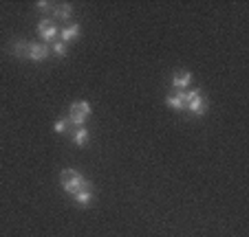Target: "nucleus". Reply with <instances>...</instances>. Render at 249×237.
I'll use <instances>...</instances> for the list:
<instances>
[{"label": "nucleus", "mask_w": 249, "mask_h": 237, "mask_svg": "<svg viewBox=\"0 0 249 237\" xmlns=\"http://www.w3.org/2000/svg\"><path fill=\"white\" fill-rule=\"evenodd\" d=\"M183 112H188L190 116H196V119L207 112V101L198 88L183 93Z\"/></svg>", "instance_id": "f257e3e1"}, {"label": "nucleus", "mask_w": 249, "mask_h": 237, "mask_svg": "<svg viewBox=\"0 0 249 237\" xmlns=\"http://www.w3.org/2000/svg\"><path fill=\"white\" fill-rule=\"evenodd\" d=\"M60 185H62V189H64L69 195H75L77 191L84 189V187H89L90 182L86 180V178L82 176L77 169H62V174H60Z\"/></svg>", "instance_id": "f03ea898"}, {"label": "nucleus", "mask_w": 249, "mask_h": 237, "mask_svg": "<svg viewBox=\"0 0 249 237\" xmlns=\"http://www.w3.org/2000/svg\"><path fill=\"white\" fill-rule=\"evenodd\" d=\"M90 112H93V108H90L89 101H73L69 108V121L71 126L75 127H84L86 121L90 119Z\"/></svg>", "instance_id": "7ed1b4c3"}, {"label": "nucleus", "mask_w": 249, "mask_h": 237, "mask_svg": "<svg viewBox=\"0 0 249 237\" xmlns=\"http://www.w3.org/2000/svg\"><path fill=\"white\" fill-rule=\"evenodd\" d=\"M38 33L44 44H53L57 40V35H60V27H57V22L53 18H42L38 22Z\"/></svg>", "instance_id": "20e7f679"}, {"label": "nucleus", "mask_w": 249, "mask_h": 237, "mask_svg": "<svg viewBox=\"0 0 249 237\" xmlns=\"http://www.w3.org/2000/svg\"><path fill=\"white\" fill-rule=\"evenodd\" d=\"M51 53V48L47 47L44 42H31L29 40V47H27V60L31 62H44Z\"/></svg>", "instance_id": "39448f33"}, {"label": "nucleus", "mask_w": 249, "mask_h": 237, "mask_svg": "<svg viewBox=\"0 0 249 237\" xmlns=\"http://www.w3.org/2000/svg\"><path fill=\"white\" fill-rule=\"evenodd\" d=\"M60 42H64L66 47H69L71 42H75L77 37H80V24H75V22H69V24H64V27L60 29Z\"/></svg>", "instance_id": "423d86ee"}, {"label": "nucleus", "mask_w": 249, "mask_h": 237, "mask_svg": "<svg viewBox=\"0 0 249 237\" xmlns=\"http://www.w3.org/2000/svg\"><path fill=\"white\" fill-rule=\"evenodd\" d=\"M192 84V73L190 70H177L172 75V88L174 90H185Z\"/></svg>", "instance_id": "0eeeda50"}, {"label": "nucleus", "mask_w": 249, "mask_h": 237, "mask_svg": "<svg viewBox=\"0 0 249 237\" xmlns=\"http://www.w3.org/2000/svg\"><path fill=\"white\" fill-rule=\"evenodd\" d=\"M183 93L185 90H170L168 95H165V106L172 108V110L177 112H183Z\"/></svg>", "instance_id": "6e6552de"}, {"label": "nucleus", "mask_w": 249, "mask_h": 237, "mask_svg": "<svg viewBox=\"0 0 249 237\" xmlns=\"http://www.w3.org/2000/svg\"><path fill=\"white\" fill-rule=\"evenodd\" d=\"M71 16H73V7H71L69 2H62V5L53 7V20H55V22H66L69 24Z\"/></svg>", "instance_id": "1a4fd4ad"}, {"label": "nucleus", "mask_w": 249, "mask_h": 237, "mask_svg": "<svg viewBox=\"0 0 249 237\" xmlns=\"http://www.w3.org/2000/svg\"><path fill=\"white\" fill-rule=\"evenodd\" d=\"M93 198H95V193H93V187H84V189H80L75 195H73V200L77 202L80 206H89L90 202H93Z\"/></svg>", "instance_id": "9d476101"}, {"label": "nucleus", "mask_w": 249, "mask_h": 237, "mask_svg": "<svg viewBox=\"0 0 249 237\" xmlns=\"http://www.w3.org/2000/svg\"><path fill=\"white\" fill-rule=\"evenodd\" d=\"M27 47H29V40H14V42L9 44V51L14 57L27 60Z\"/></svg>", "instance_id": "9b49d317"}, {"label": "nucleus", "mask_w": 249, "mask_h": 237, "mask_svg": "<svg viewBox=\"0 0 249 237\" xmlns=\"http://www.w3.org/2000/svg\"><path fill=\"white\" fill-rule=\"evenodd\" d=\"M90 139V132L86 130V127H77L75 132H73V143L77 145V147H84L86 143H89Z\"/></svg>", "instance_id": "f8f14e48"}, {"label": "nucleus", "mask_w": 249, "mask_h": 237, "mask_svg": "<svg viewBox=\"0 0 249 237\" xmlns=\"http://www.w3.org/2000/svg\"><path fill=\"white\" fill-rule=\"evenodd\" d=\"M53 132H57V134H69V132H71L69 116H64V119H57V121L53 123Z\"/></svg>", "instance_id": "ddd939ff"}, {"label": "nucleus", "mask_w": 249, "mask_h": 237, "mask_svg": "<svg viewBox=\"0 0 249 237\" xmlns=\"http://www.w3.org/2000/svg\"><path fill=\"white\" fill-rule=\"evenodd\" d=\"M51 51L55 53L57 57H66V53H69V47H66L64 42H60V40H55V42H53V47H51Z\"/></svg>", "instance_id": "4468645a"}, {"label": "nucleus", "mask_w": 249, "mask_h": 237, "mask_svg": "<svg viewBox=\"0 0 249 237\" xmlns=\"http://www.w3.org/2000/svg\"><path fill=\"white\" fill-rule=\"evenodd\" d=\"M53 7H55V2H49V0H38V2H36V9H38L40 14H47Z\"/></svg>", "instance_id": "2eb2a0df"}]
</instances>
